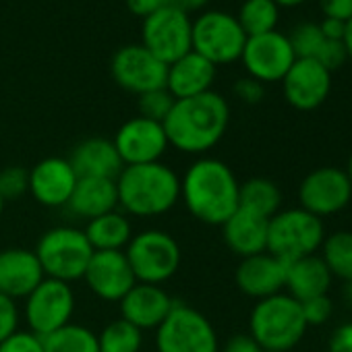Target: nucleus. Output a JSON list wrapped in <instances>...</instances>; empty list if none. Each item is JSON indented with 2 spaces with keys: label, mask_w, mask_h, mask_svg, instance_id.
Segmentation results:
<instances>
[{
  "label": "nucleus",
  "mask_w": 352,
  "mask_h": 352,
  "mask_svg": "<svg viewBox=\"0 0 352 352\" xmlns=\"http://www.w3.org/2000/svg\"><path fill=\"white\" fill-rule=\"evenodd\" d=\"M0 352H44V344L42 338H38L30 329H17L5 342H0Z\"/></svg>",
  "instance_id": "38"
},
{
  "label": "nucleus",
  "mask_w": 352,
  "mask_h": 352,
  "mask_svg": "<svg viewBox=\"0 0 352 352\" xmlns=\"http://www.w3.org/2000/svg\"><path fill=\"white\" fill-rule=\"evenodd\" d=\"M319 9L323 17L338 19V21H350L352 19V0H319Z\"/></svg>",
  "instance_id": "41"
},
{
  "label": "nucleus",
  "mask_w": 352,
  "mask_h": 352,
  "mask_svg": "<svg viewBox=\"0 0 352 352\" xmlns=\"http://www.w3.org/2000/svg\"><path fill=\"white\" fill-rule=\"evenodd\" d=\"M210 3V0H166V5L168 7H174V9H179L183 13H191V11H199L204 9L206 5Z\"/></svg>",
  "instance_id": "46"
},
{
  "label": "nucleus",
  "mask_w": 352,
  "mask_h": 352,
  "mask_svg": "<svg viewBox=\"0 0 352 352\" xmlns=\"http://www.w3.org/2000/svg\"><path fill=\"white\" fill-rule=\"evenodd\" d=\"M329 352H352V321L342 323L333 329L327 342Z\"/></svg>",
  "instance_id": "42"
},
{
  "label": "nucleus",
  "mask_w": 352,
  "mask_h": 352,
  "mask_svg": "<svg viewBox=\"0 0 352 352\" xmlns=\"http://www.w3.org/2000/svg\"><path fill=\"white\" fill-rule=\"evenodd\" d=\"M342 294H344V300L348 302V307H352V280H346L344 282Z\"/></svg>",
  "instance_id": "49"
},
{
  "label": "nucleus",
  "mask_w": 352,
  "mask_h": 352,
  "mask_svg": "<svg viewBox=\"0 0 352 352\" xmlns=\"http://www.w3.org/2000/svg\"><path fill=\"white\" fill-rule=\"evenodd\" d=\"M239 208L270 220L282 208V191L274 181L263 179V176H255V179L241 183Z\"/></svg>",
  "instance_id": "28"
},
{
  "label": "nucleus",
  "mask_w": 352,
  "mask_h": 352,
  "mask_svg": "<svg viewBox=\"0 0 352 352\" xmlns=\"http://www.w3.org/2000/svg\"><path fill=\"white\" fill-rule=\"evenodd\" d=\"M236 21L247 38L263 36L276 32V25L280 21V7L274 0H243Z\"/></svg>",
  "instance_id": "29"
},
{
  "label": "nucleus",
  "mask_w": 352,
  "mask_h": 352,
  "mask_svg": "<svg viewBox=\"0 0 352 352\" xmlns=\"http://www.w3.org/2000/svg\"><path fill=\"white\" fill-rule=\"evenodd\" d=\"M300 309H302V317L307 325H323L333 313V302L327 294H323V296H315V298L300 302Z\"/></svg>",
  "instance_id": "36"
},
{
  "label": "nucleus",
  "mask_w": 352,
  "mask_h": 352,
  "mask_svg": "<svg viewBox=\"0 0 352 352\" xmlns=\"http://www.w3.org/2000/svg\"><path fill=\"white\" fill-rule=\"evenodd\" d=\"M344 48H346V54H348V60H352V19L346 21V32H344Z\"/></svg>",
  "instance_id": "47"
},
{
  "label": "nucleus",
  "mask_w": 352,
  "mask_h": 352,
  "mask_svg": "<svg viewBox=\"0 0 352 352\" xmlns=\"http://www.w3.org/2000/svg\"><path fill=\"white\" fill-rule=\"evenodd\" d=\"M141 46L164 65H172L193 50V21L187 13L166 5L143 19Z\"/></svg>",
  "instance_id": "10"
},
{
  "label": "nucleus",
  "mask_w": 352,
  "mask_h": 352,
  "mask_svg": "<svg viewBox=\"0 0 352 352\" xmlns=\"http://www.w3.org/2000/svg\"><path fill=\"white\" fill-rule=\"evenodd\" d=\"M110 73L122 89L141 96L166 87L168 65L155 58L145 46L131 44L112 56Z\"/></svg>",
  "instance_id": "14"
},
{
  "label": "nucleus",
  "mask_w": 352,
  "mask_h": 352,
  "mask_svg": "<svg viewBox=\"0 0 352 352\" xmlns=\"http://www.w3.org/2000/svg\"><path fill=\"white\" fill-rule=\"evenodd\" d=\"M331 280L333 278L319 255H309L286 263L284 288L288 290L286 294H290L298 302L327 294Z\"/></svg>",
  "instance_id": "26"
},
{
  "label": "nucleus",
  "mask_w": 352,
  "mask_h": 352,
  "mask_svg": "<svg viewBox=\"0 0 352 352\" xmlns=\"http://www.w3.org/2000/svg\"><path fill=\"white\" fill-rule=\"evenodd\" d=\"M174 102L176 100L170 96V91L166 87L141 94L139 96V116L155 120V122H164L166 116L170 114Z\"/></svg>",
  "instance_id": "34"
},
{
  "label": "nucleus",
  "mask_w": 352,
  "mask_h": 352,
  "mask_svg": "<svg viewBox=\"0 0 352 352\" xmlns=\"http://www.w3.org/2000/svg\"><path fill=\"white\" fill-rule=\"evenodd\" d=\"M234 280L243 294L261 300V298L280 294L284 290L286 263L270 255L267 251L259 255H251V257L241 259Z\"/></svg>",
  "instance_id": "20"
},
{
  "label": "nucleus",
  "mask_w": 352,
  "mask_h": 352,
  "mask_svg": "<svg viewBox=\"0 0 352 352\" xmlns=\"http://www.w3.org/2000/svg\"><path fill=\"white\" fill-rule=\"evenodd\" d=\"M315 60L325 67L329 73H333L336 69L344 67L348 63V54H346V48H344V42L342 40H325L323 46L319 48Z\"/></svg>",
  "instance_id": "37"
},
{
  "label": "nucleus",
  "mask_w": 352,
  "mask_h": 352,
  "mask_svg": "<svg viewBox=\"0 0 352 352\" xmlns=\"http://www.w3.org/2000/svg\"><path fill=\"white\" fill-rule=\"evenodd\" d=\"M126 7L135 17H149L155 11H160L162 7H166V0H126Z\"/></svg>",
  "instance_id": "44"
},
{
  "label": "nucleus",
  "mask_w": 352,
  "mask_h": 352,
  "mask_svg": "<svg viewBox=\"0 0 352 352\" xmlns=\"http://www.w3.org/2000/svg\"><path fill=\"white\" fill-rule=\"evenodd\" d=\"M42 344L44 352H100L98 333L73 321L42 338Z\"/></svg>",
  "instance_id": "31"
},
{
  "label": "nucleus",
  "mask_w": 352,
  "mask_h": 352,
  "mask_svg": "<svg viewBox=\"0 0 352 352\" xmlns=\"http://www.w3.org/2000/svg\"><path fill=\"white\" fill-rule=\"evenodd\" d=\"M288 42H290L292 52H294L296 58H313L315 60V56H317L319 48L323 46L325 38H323L317 23L302 21L292 30V34L288 36Z\"/></svg>",
  "instance_id": "33"
},
{
  "label": "nucleus",
  "mask_w": 352,
  "mask_h": 352,
  "mask_svg": "<svg viewBox=\"0 0 352 352\" xmlns=\"http://www.w3.org/2000/svg\"><path fill=\"white\" fill-rule=\"evenodd\" d=\"M228 122V102L220 94L208 91L189 100H176L162 124L170 147L191 155H204L222 141Z\"/></svg>",
  "instance_id": "1"
},
{
  "label": "nucleus",
  "mask_w": 352,
  "mask_h": 352,
  "mask_svg": "<svg viewBox=\"0 0 352 352\" xmlns=\"http://www.w3.org/2000/svg\"><path fill=\"white\" fill-rule=\"evenodd\" d=\"M300 302L280 292L255 302L249 315V336L261 350L290 352L307 331Z\"/></svg>",
  "instance_id": "4"
},
{
  "label": "nucleus",
  "mask_w": 352,
  "mask_h": 352,
  "mask_svg": "<svg viewBox=\"0 0 352 352\" xmlns=\"http://www.w3.org/2000/svg\"><path fill=\"white\" fill-rule=\"evenodd\" d=\"M247 36L236 17L226 11H208L193 21V52L214 67L241 60Z\"/></svg>",
  "instance_id": "9"
},
{
  "label": "nucleus",
  "mask_w": 352,
  "mask_h": 352,
  "mask_svg": "<svg viewBox=\"0 0 352 352\" xmlns=\"http://www.w3.org/2000/svg\"><path fill=\"white\" fill-rule=\"evenodd\" d=\"M234 96L241 102L255 106V104H259L265 98V85L261 81H257V79H253V77L247 75V77H241L234 83Z\"/></svg>",
  "instance_id": "40"
},
{
  "label": "nucleus",
  "mask_w": 352,
  "mask_h": 352,
  "mask_svg": "<svg viewBox=\"0 0 352 352\" xmlns=\"http://www.w3.org/2000/svg\"><path fill=\"white\" fill-rule=\"evenodd\" d=\"M34 253L40 259L46 278L71 284L75 280H83L94 249L83 230L73 226H54L40 236Z\"/></svg>",
  "instance_id": "6"
},
{
  "label": "nucleus",
  "mask_w": 352,
  "mask_h": 352,
  "mask_svg": "<svg viewBox=\"0 0 352 352\" xmlns=\"http://www.w3.org/2000/svg\"><path fill=\"white\" fill-rule=\"evenodd\" d=\"M85 236L94 251H122L133 239V224L124 212H108L85 226Z\"/></svg>",
  "instance_id": "27"
},
{
  "label": "nucleus",
  "mask_w": 352,
  "mask_h": 352,
  "mask_svg": "<svg viewBox=\"0 0 352 352\" xmlns=\"http://www.w3.org/2000/svg\"><path fill=\"white\" fill-rule=\"evenodd\" d=\"M174 298L155 284L137 282L120 300V315L135 327L157 329L174 307Z\"/></svg>",
  "instance_id": "21"
},
{
  "label": "nucleus",
  "mask_w": 352,
  "mask_h": 352,
  "mask_svg": "<svg viewBox=\"0 0 352 352\" xmlns=\"http://www.w3.org/2000/svg\"><path fill=\"white\" fill-rule=\"evenodd\" d=\"M75 313V292L71 284L44 278L42 284L25 298L23 317L28 327L38 338H46L52 331L71 323Z\"/></svg>",
  "instance_id": "11"
},
{
  "label": "nucleus",
  "mask_w": 352,
  "mask_h": 352,
  "mask_svg": "<svg viewBox=\"0 0 352 352\" xmlns=\"http://www.w3.org/2000/svg\"><path fill=\"white\" fill-rule=\"evenodd\" d=\"M77 181L69 157H46L30 170V193L44 208H67Z\"/></svg>",
  "instance_id": "18"
},
{
  "label": "nucleus",
  "mask_w": 352,
  "mask_h": 352,
  "mask_svg": "<svg viewBox=\"0 0 352 352\" xmlns=\"http://www.w3.org/2000/svg\"><path fill=\"white\" fill-rule=\"evenodd\" d=\"M44 278L40 259L32 249L11 247L0 251V292L9 298L25 300Z\"/></svg>",
  "instance_id": "19"
},
{
  "label": "nucleus",
  "mask_w": 352,
  "mask_h": 352,
  "mask_svg": "<svg viewBox=\"0 0 352 352\" xmlns=\"http://www.w3.org/2000/svg\"><path fill=\"white\" fill-rule=\"evenodd\" d=\"M317 25H319V30H321L325 40H342L344 38V32H346V23L344 21L323 17Z\"/></svg>",
  "instance_id": "45"
},
{
  "label": "nucleus",
  "mask_w": 352,
  "mask_h": 352,
  "mask_svg": "<svg viewBox=\"0 0 352 352\" xmlns=\"http://www.w3.org/2000/svg\"><path fill=\"white\" fill-rule=\"evenodd\" d=\"M319 251L331 278L342 282L352 280V230H336L327 234Z\"/></svg>",
  "instance_id": "30"
},
{
  "label": "nucleus",
  "mask_w": 352,
  "mask_h": 352,
  "mask_svg": "<svg viewBox=\"0 0 352 352\" xmlns=\"http://www.w3.org/2000/svg\"><path fill=\"white\" fill-rule=\"evenodd\" d=\"M30 193V170L21 166H9L0 170V197L13 201Z\"/></svg>",
  "instance_id": "35"
},
{
  "label": "nucleus",
  "mask_w": 352,
  "mask_h": 352,
  "mask_svg": "<svg viewBox=\"0 0 352 352\" xmlns=\"http://www.w3.org/2000/svg\"><path fill=\"white\" fill-rule=\"evenodd\" d=\"M352 201V183L346 170L321 166L311 170L298 185V208L317 216L329 218L346 210Z\"/></svg>",
  "instance_id": "12"
},
{
  "label": "nucleus",
  "mask_w": 352,
  "mask_h": 352,
  "mask_svg": "<svg viewBox=\"0 0 352 352\" xmlns=\"http://www.w3.org/2000/svg\"><path fill=\"white\" fill-rule=\"evenodd\" d=\"M263 352H276V350H263Z\"/></svg>",
  "instance_id": "52"
},
{
  "label": "nucleus",
  "mask_w": 352,
  "mask_h": 352,
  "mask_svg": "<svg viewBox=\"0 0 352 352\" xmlns=\"http://www.w3.org/2000/svg\"><path fill=\"white\" fill-rule=\"evenodd\" d=\"M124 166H141L160 162L168 151V137L162 122L135 116L118 126L112 139Z\"/></svg>",
  "instance_id": "15"
},
{
  "label": "nucleus",
  "mask_w": 352,
  "mask_h": 352,
  "mask_svg": "<svg viewBox=\"0 0 352 352\" xmlns=\"http://www.w3.org/2000/svg\"><path fill=\"white\" fill-rule=\"evenodd\" d=\"M346 174H348V179H350V183H352V153H350L348 164H346Z\"/></svg>",
  "instance_id": "50"
},
{
  "label": "nucleus",
  "mask_w": 352,
  "mask_h": 352,
  "mask_svg": "<svg viewBox=\"0 0 352 352\" xmlns=\"http://www.w3.org/2000/svg\"><path fill=\"white\" fill-rule=\"evenodd\" d=\"M19 329V307L17 300L0 292V342H5Z\"/></svg>",
  "instance_id": "39"
},
{
  "label": "nucleus",
  "mask_w": 352,
  "mask_h": 352,
  "mask_svg": "<svg viewBox=\"0 0 352 352\" xmlns=\"http://www.w3.org/2000/svg\"><path fill=\"white\" fill-rule=\"evenodd\" d=\"M220 352H263V350L249 333H236L220 348Z\"/></svg>",
  "instance_id": "43"
},
{
  "label": "nucleus",
  "mask_w": 352,
  "mask_h": 352,
  "mask_svg": "<svg viewBox=\"0 0 352 352\" xmlns=\"http://www.w3.org/2000/svg\"><path fill=\"white\" fill-rule=\"evenodd\" d=\"M241 60L245 65L247 75L265 85L282 81L288 69L294 65L296 56L292 52L288 36L276 30L263 36L247 38Z\"/></svg>",
  "instance_id": "13"
},
{
  "label": "nucleus",
  "mask_w": 352,
  "mask_h": 352,
  "mask_svg": "<svg viewBox=\"0 0 352 352\" xmlns=\"http://www.w3.org/2000/svg\"><path fill=\"white\" fill-rule=\"evenodd\" d=\"M325 241V224L302 208L280 210L267 222V253L284 263L317 255Z\"/></svg>",
  "instance_id": "5"
},
{
  "label": "nucleus",
  "mask_w": 352,
  "mask_h": 352,
  "mask_svg": "<svg viewBox=\"0 0 352 352\" xmlns=\"http://www.w3.org/2000/svg\"><path fill=\"white\" fill-rule=\"evenodd\" d=\"M241 183L232 168L218 157L195 160L181 179V199L204 224L222 226L239 210Z\"/></svg>",
  "instance_id": "2"
},
{
  "label": "nucleus",
  "mask_w": 352,
  "mask_h": 352,
  "mask_svg": "<svg viewBox=\"0 0 352 352\" xmlns=\"http://www.w3.org/2000/svg\"><path fill=\"white\" fill-rule=\"evenodd\" d=\"M3 212H5V199L0 197V218H3Z\"/></svg>",
  "instance_id": "51"
},
{
  "label": "nucleus",
  "mask_w": 352,
  "mask_h": 352,
  "mask_svg": "<svg viewBox=\"0 0 352 352\" xmlns=\"http://www.w3.org/2000/svg\"><path fill=\"white\" fill-rule=\"evenodd\" d=\"M69 162L79 179H112L124 168L112 139L89 137L75 145L69 155Z\"/></svg>",
  "instance_id": "23"
},
{
  "label": "nucleus",
  "mask_w": 352,
  "mask_h": 352,
  "mask_svg": "<svg viewBox=\"0 0 352 352\" xmlns=\"http://www.w3.org/2000/svg\"><path fill=\"white\" fill-rule=\"evenodd\" d=\"M274 3L282 9H292V7H300L302 3H307V0H274Z\"/></svg>",
  "instance_id": "48"
},
{
  "label": "nucleus",
  "mask_w": 352,
  "mask_h": 352,
  "mask_svg": "<svg viewBox=\"0 0 352 352\" xmlns=\"http://www.w3.org/2000/svg\"><path fill=\"white\" fill-rule=\"evenodd\" d=\"M157 352H220V340L212 321L197 309L174 302L168 317L155 329Z\"/></svg>",
  "instance_id": "8"
},
{
  "label": "nucleus",
  "mask_w": 352,
  "mask_h": 352,
  "mask_svg": "<svg viewBox=\"0 0 352 352\" xmlns=\"http://www.w3.org/2000/svg\"><path fill=\"white\" fill-rule=\"evenodd\" d=\"M216 69L210 60H206L197 52H189L183 58L168 65L166 89L174 100H189L201 94L212 91Z\"/></svg>",
  "instance_id": "22"
},
{
  "label": "nucleus",
  "mask_w": 352,
  "mask_h": 352,
  "mask_svg": "<svg viewBox=\"0 0 352 352\" xmlns=\"http://www.w3.org/2000/svg\"><path fill=\"white\" fill-rule=\"evenodd\" d=\"M83 280L87 288L106 302H120L137 284L124 251H94Z\"/></svg>",
  "instance_id": "17"
},
{
  "label": "nucleus",
  "mask_w": 352,
  "mask_h": 352,
  "mask_svg": "<svg viewBox=\"0 0 352 352\" xmlns=\"http://www.w3.org/2000/svg\"><path fill=\"white\" fill-rule=\"evenodd\" d=\"M116 191L126 216L157 218L181 201V176L162 162L124 166L116 176Z\"/></svg>",
  "instance_id": "3"
},
{
  "label": "nucleus",
  "mask_w": 352,
  "mask_h": 352,
  "mask_svg": "<svg viewBox=\"0 0 352 352\" xmlns=\"http://www.w3.org/2000/svg\"><path fill=\"white\" fill-rule=\"evenodd\" d=\"M280 83L288 106L300 112L317 110L331 94V73L313 58H296Z\"/></svg>",
  "instance_id": "16"
},
{
  "label": "nucleus",
  "mask_w": 352,
  "mask_h": 352,
  "mask_svg": "<svg viewBox=\"0 0 352 352\" xmlns=\"http://www.w3.org/2000/svg\"><path fill=\"white\" fill-rule=\"evenodd\" d=\"M267 222L265 218L247 210H236L224 224V243L241 259L267 251Z\"/></svg>",
  "instance_id": "24"
},
{
  "label": "nucleus",
  "mask_w": 352,
  "mask_h": 352,
  "mask_svg": "<svg viewBox=\"0 0 352 352\" xmlns=\"http://www.w3.org/2000/svg\"><path fill=\"white\" fill-rule=\"evenodd\" d=\"M67 210L81 218L94 220L108 212L118 210V191L116 181L112 179H79L75 191L67 204Z\"/></svg>",
  "instance_id": "25"
},
{
  "label": "nucleus",
  "mask_w": 352,
  "mask_h": 352,
  "mask_svg": "<svg viewBox=\"0 0 352 352\" xmlns=\"http://www.w3.org/2000/svg\"><path fill=\"white\" fill-rule=\"evenodd\" d=\"M98 346L100 352H141L143 331L120 317L98 333Z\"/></svg>",
  "instance_id": "32"
},
{
  "label": "nucleus",
  "mask_w": 352,
  "mask_h": 352,
  "mask_svg": "<svg viewBox=\"0 0 352 352\" xmlns=\"http://www.w3.org/2000/svg\"><path fill=\"white\" fill-rule=\"evenodd\" d=\"M124 255L135 274V280L155 286H162L179 272L183 259L176 239L155 228L133 234L131 243L124 249Z\"/></svg>",
  "instance_id": "7"
}]
</instances>
